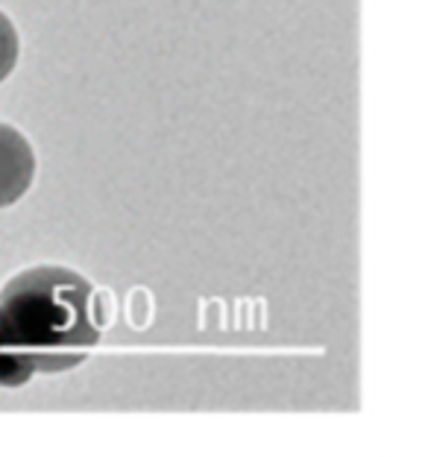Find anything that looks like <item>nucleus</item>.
Segmentation results:
<instances>
[{"label":"nucleus","instance_id":"1","mask_svg":"<svg viewBox=\"0 0 428 457\" xmlns=\"http://www.w3.org/2000/svg\"><path fill=\"white\" fill-rule=\"evenodd\" d=\"M97 340L94 287L74 270L38 264L0 287V387L74 370Z\"/></svg>","mask_w":428,"mask_h":457},{"label":"nucleus","instance_id":"2","mask_svg":"<svg viewBox=\"0 0 428 457\" xmlns=\"http://www.w3.org/2000/svg\"><path fill=\"white\" fill-rule=\"evenodd\" d=\"M36 179V153L24 135L0 123V209L15 205Z\"/></svg>","mask_w":428,"mask_h":457},{"label":"nucleus","instance_id":"3","mask_svg":"<svg viewBox=\"0 0 428 457\" xmlns=\"http://www.w3.org/2000/svg\"><path fill=\"white\" fill-rule=\"evenodd\" d=\"M18 50H21L18 29H15L13 21H9L4 12H0V82H4L15 71V65H18Z\"/></svg>","mask_w":428,"mask_h":457}]
</instances>
